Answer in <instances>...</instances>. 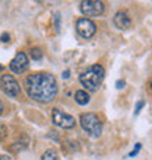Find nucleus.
Masks as SVG:
<instances>
[{"label":"nucleus","mask_w":152,"mask_h":160,"mask_svg":"<svg viewBox=\"0 0 152 160\" xmlns=\"http://www.w3.org/2000/svg\"><path fill=\"white\" fill-rule=\"evenodd\" d=\"M25 88L31 99L41 103L54 101L59 92V86L54 76L48 73H34L25 79Z\"/></svg>","instance_id":"1"},{"label":"nucleus","mask_w":152,"mask_h":160,"mask_svg":"<svg viewBox=\"0 0 152 160\" xmlns=\"http://www.w3.org/2000/svg\"><path fill=\"white\" fill-rule=\"evenodd\" d=\"M104 76H106L104 67L101 64H94L80 74L79 82L84 88L88 89L89 92H97L100 86L102 84V82H104Z\"/></svg>","instance_id":"2"},{"label":"nucleus","mask_w":152,"mask_h":160,"mask_svg":"<svg viewBox=\"0 0 152 160\" xmlns=\"http://www.w3.org/2000/svg\"><path fill=\"white\" fill-rule=\"evenodd\" d=\"M79 122L82 128H84L86 132H88L91 137L94 138H98L102 132V122L100 119V117L95 114H82L79 118Z\"/></svg>","instance_id":"3"},{"label":"nucleus","mask_w":152,"mask_h":160,"mask_svg":"<svg viewBox=\"0 0 152 160\" xmlns=\"http://www.w3.org/2000/svg\"><path fill=\"white\" fill-rule=\"evenodd\" d=\"M51 121L53 124L60 128H64V130H70L76 125V119L73 118L72 115L66 114L63 111H60L59 108H54L51 111Z\"/></svg>","instance_id":"4"},{"label":"nucleus","mask_w":152,"mask_h":160,"mask_svg":"<svg viewBox=\"0 0 152 160\" xmlns=\"http://www.w3.org/2000/svg\"><path fill=\"white\" fill-rule=\"evenodd\" d=\"M79 8H80V12L88 18L89 16H100V15H102L104 10H106L104 3L100 2V0H84V2H80Z\"/></svg>","instance_id":"5"},{"label":"nucleus","mask_w":152,"mask_h":160,"mask_svg":"<svg viewBox=\"0 0 152 160\" xmlns=\"http://www.w3.org/2000/svg\"><path fill=\"white\" fill-rule=\"evenodd\" d=\"M0 86L3 89V92L10 98H15L21 93V88H19V83L16 82V79L10 74H3L0 77Z\"/></svg>","instance_id":"6"},{"label":"nucleus","mask_w":152,"mask_h":160,"mask_svg":"<svg viewBox=\"0 0 152 160\" xmlns=\"http://www.w3.org/2000/svg\"><path fill=\"white\" fill-rule=\"evenodd\" d=\"M76 32L85 39L92 38L95 32H97V25L94 23L88 18H80L79 21L76 22Z\"/></svg>","instance_id":"7"},{"label":"nucleus","mask_w":152,"mask_h":160,"mask_svg":"<svg viewBox=\"0 0 152 160\" xmlns=\"http://www.w3.org/2000/svg\"><path fill=\"white\" fill-rule=\"evenodd\" d=\"M28 66H30V61H28V57H26L25 52H18L12 58V61L9 63V68H10L15 74L24 73L26 68H28Z\"/></svg>","instance_id":"8"},{"label":"nucleus","mask_w":152,"mask_h":160,"mask_svg":"<svg viewBox=\"0 0 152 160\" xmlns=\"http://www.w3.org/2000/svg\"><path fill=\"white\" fill-rule=\"evenodd\" d=\"M114 25L117 26L118 29H129L132 26V19L130 16L127 15V12H117L116 15H114Z\"/></svg>","instance_id":"9"},{"label":"nucleus","mask_w":152,"mask_h":160,"mask_svg":"<svg viewBox=\"0 0 152 160\" xmlns=\"http://www.w3.org/2000/svg\"><path fill=\"white\" fill-rule=\"evenodd\" d=\"M89 95H88V92H85V90H78V92L75 93V101H76V103H79V105H88L89 103Z\"/></svg>","instance_id":"10"},{"label":"nucleus","mask_w":152,"mask_h":160,"mask_svg":"<svg viewBox=\"0 0 152 160\" xmlns=\"http://www.w3.org/2000/svg\"><path fill=\"white\" fill-rule=\"evenodd\" d=\"M41 160H59V153L54 148H48L41 156Z\"/></svg>","instance_id":"11"},{"label":"nucleus","mask_w":152,"mask_h":160,"mask_svg":"<svg viewBox=\"0 0 152 160\" xmlns=\"http://www.w3.org/2000/svg\"><path fill=\"white\" fill-rule=\"evenodd\" d=\"M30 55H31V58H32V60L38 61V60L42 58V51L40 50V48H32V50H31V52H30Z\"/></svg>","instance_id":"12"},{"label":"nucleus","mask_w":152,"mask_h":160,"mask_svg":"<svg viewBox=\"0 0 152 160\" xmlns=\"http://www.w3.org/2000/svg\"><path fill=\"white\" fill-rule=\"evenodd\" d=\"M140 148H142V144H139V143H138V144H136V147H135V148H133V150H132V152H130V154H129V157H133V156H136V154L139 153V150H140Z\"/></svg>","instance_id":"13"},{"label":"nucleus","mask_w":152,"mask_h":160,"mask_svg":"<svg viewBox=\"0 0 152 160\" xmlns=\"http://www.w3.org/2000/svg\"><path fill=\"white\" fill-rule=\"evenodd\" d=\"M145 105V102L144 101H139L138 102V105H136V109H135V114H139V111L142 109V106Z\"/></svg>","instance_id":"14"},{"label":"nucleus","mask_w":152,"mask_h":160,"mask_svg":"<svg viewBox=\"0 0 152 160\" xmlns=\"http://www.w3.org/2000/svg\"><path fill=\"white\" fill-rule=\"evenodd\" d=\"M116 88H117V89H123V88H124V82H123V80H117Z\"/></svg>","instance_id":"15"},{"label":"nucleus","mask_w":152,"mask_h":160,"mask_svg":"<svg viewBox=\"0 0 152 160\" xmlns=\"http://www.w3.org/2000/svg\"><path fill=\"white\" fill-rule=\"evenodd\" d=\"M2 39H3L4 42H8V39H9V35H8V34H3V35H2Z\"/></svg>","instance_id":"16"},{"label":"nucleus","mask_w":152,"mask_h":160,"mask_svg":"<svg viewBox=\"0 0 152 160\" xmlns=\"http://www.w3.org/2000/svg\"><path fill=\"white\" fill-rule=\"evenodd\" d=\"M0 160H10V157L6 156V154H3V156H0Z\"/></svg>","instance_id":"17"},{"label":"nucleus","mask_w":152,"mask_h":160,"mask_svg":"<svg viewBox=\"0 0 152 160\" xmlns=\"http://www.w3.org/2000/svg\"><path fill=\"white\" fill-rule=\"evenodd\" d=\"M3 111H4V106H3V103L0 102V115L3 114Z\"/></svg>","instance_id":"18"},{"label":"nucleus","mask_w":152,"mask_h":160,"mask_svg":"<svg viewBox=\"0 0 152 160\" xmlns=\"http://www.w3.org/2000/svg\"><path fill=\"white\" fill-rule=\"evenodd\" d=\"M0 70H3V67H2V66H0Z\"/></svg>","instance_id":"19"}]
</instances>
